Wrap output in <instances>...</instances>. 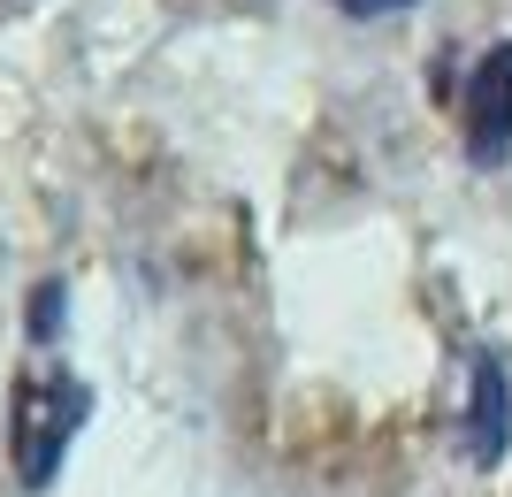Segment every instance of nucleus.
<instances>
[{
  "instance_id": "f257e3e1",
  "label": "nucleus",
  "mask_w": 512,
  "mask_h": 497,
  "mask_svg": "<svg viewBox=\"0 0 512 497\" xmlns=\"http://www.w3.org/2000/svg\"><path fill=\"white\" fill-rule=\"evenodd\" d=\"M92 413V390L62 368H39L16 383V406H8V459H16L23 490H46V482L62 475V452L69 436L85 429Z\"/></svg>"
},
{
  "instance_id": "f03ea898",
  "label": "nucleus",
  "mask_w": 512,
  "mask_h": 497,
  "mask_svg": "<svg viewBox=\"0 0 512 497\" xmlns=\"http://www.w3.org/2000/svg\"><path fill=\"white\" fill-rule=\"evenodd\" d=\"M512 153V46H490L467 77V161L497 169Z\"/></svg>"
},
{
  "instance_id": "7ed1b4c3",
  "label": "nucleus",
  "mask_w": 512,
  "mask_h": 497,
  "mask_svg": "<svg viewBox=\"0 0 512 497\" xmlns=\"http://www.w3.org/2000/svg\"><path fill=\"white\" fill-rule=\"evenodd\" d=\"M512 444V375L505 352H474V390H467V452L474 467H497Z\"/></svg>"
},
{
  "instance_id": "20e7f679",
  "label": "nucleus",
  "mask_w": 512,
  "mask_h": 497,
  "mask_svg": "<svg viewBox=\"0 0 512 497\" xmlns=\"http://www.w3.org/2000/svg\"><path fill=\"white\" fill-rule=\"evenodd\" d=\"M62 329V283H39V299H31V337H54Z\"/></svg>"
},
{
  "instance_id": "39448f33",
  "label": "nucleus",
  "mask_w": 512,
  "mask_h": 497,
  "mask_svg": "<svg viewBox=\"0 0 512 497\" xmlns=\"http://www.w3.org/2000/svg\"><path fill=\"white\" fill-rule=\"evenodd\" d=\"M344 16H360V23H375V16H398V8H413V0H337Z\"/></svg>"
}]
</instances>
